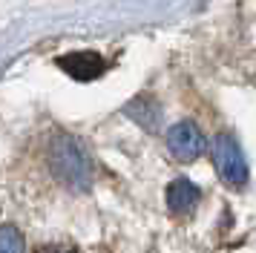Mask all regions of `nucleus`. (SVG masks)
I'll return each mask as SVG.
<instances>
[{
  "label": "nucleus",
  "instance_id": "nucleus-1",
  "mask_svg": "<svg viewBox=\"0 0 256 253\" xmlns=\"http://www.w3.org/2000/svg\"><path fill=\"white\" fill-rule=\"evenodd\" d=\"M213 164H216V172L224 184L242 187L248 182V161H244L236 138L228 132H219L213 138Z\"/></svg>",
  "mask_w": 256,
  "mask_h": 253
},
{
  "label": "nucleus",
  "instance_id": "nucleus-3",
  "mask_svg": "<svg viewBox=\"0 0 256 253\" xmlns=\"http://www.w3.org/2000/svg\"><path fill=\"white\" fill-rule=\"evenodd\" d=\"M167 150L178 161H196L204 150V136L193 121H178L167 132Z\"/></svg>",
  "mask_w": 256,
  "mask_h": 253
},
{
  "label": "nucleus",
  "instance_id": "nucleus-5",
  "mask_svg": "<svg viewBox=\"0 0 256 253\" xmlns=\"http://www.w3.org/2000/svg\"><path fill=\"white\" fill-rule=\"evenodd\" d=\"M202 202V190H198V184H193L190 178H176L170 187H167V207H170V213L178 218H187L193 210L198 207Z\"/></svg>",
  "mask_w": 256,
  "mask_h": 253
},
{
  "label": "nucleus",
  "instance_id": "nucleus-6",
  "mask_svg": "<svg viewBox=\"0 0 256 253\" xmlns=\"http://www.w3.org/2000/svg\"><path fill=\"white\" fill-rule=\"evenodd\" d=\"M0 253H24V236L14 224H3L0 230Z\"/></svg>",
  "mask_w": 256,
  "mask_h": 253
},
{
  "label": "nucleus",
  "instance_id": "nucleus-4",
  "mask_svg": "<svg viewBox=\"0 0 256 253\" xmlns=\"http://www.w3.org/2000/svg\"><path fill=\"white\" fill-rule=\"evenodd\" d=\"M58 66L64 69L70 78L86 84V80H95V78L104 75L106 60L98 55V52H70V55L58 58Z\"/></svg>",
  "mask_w": 256,
  "mask_h": 253
},
{
  "label": "nucleus",
  "instance_id": "nucleus-2",
  "mask_svg": "<svg viewBox=\"0 0 256 253\" xmlns=\"http://www.w3.org/2000/svg\"><path fill=\"white\" fill-rule=\"evenodd\" d=\"M52 158H55V164H58V172L70 184H75V187H86V182H90V161H86V156L81 152V147H78L72 138L58 141V147H55V152H52Z\"/></svg>",
  "mask_w": 256,
  "mask_h": 253
},
{
  "label": "nucleus",
  "instance_id": "nucleus-7",
  "mask_svg": "<svg viewBox=\"0 0 256 253\" xmlns=\"http://www.w3.org/2000/svg\"><path fill=\"white\" fill-rule=\"evenodd\" d=\"M38 253H75V250H70V248H44V250H38Z\"/></svg>",
  "mask_w": 256,
  "mask_h": 253
}]
</instances>
